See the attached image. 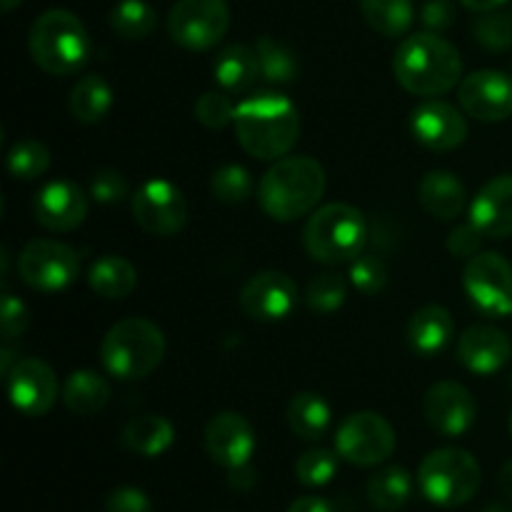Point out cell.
I'll list each match as a JSON object with an SVG mask.
<instances>
[{"label":"cell","mask_w":512,"mask_h":512,"mask_svg":"<svg viewBox=\"0 0 512 512\" xmlns=\"http://www.w3.org/2000/svg\"><path fill=\"white\" fill-rule=\"evenodd\" d=\"M235 138L255 160H275L290 155L300 135V113L295 103L275 90H260L235 105Z\"/></svg>","instance_id":"1"},{"label":"cell","mask_w":512,"mask_h":512,"mask_svg":"<svg viewBox=\"0 0 512 512\" xmlns=\"http://www.w3.org/2000/svg\"><path fill=\"white\" fill-rule=\"evenodd\" d=\"M328 175L310 155H285L265 170L258 188L260 208L280 223H293L318 210Z\"/></svg>","instance_id":"2"},{"label":"cell","mask_w":512,"mask_h":512,"mask_svg":"<svg viewBox=\"0 0 512 512\" xmlns=\"http://www.w3.org/2000/svg\"><path fill=\"white\" fill-rule=\"evenodd\" d=\"M393 73L410 95L435 98L460 85L463 58L458 48L443 35L423 30V33L408 35L395 50Z\"/></svg>","instance_id":"3"},{"label":"cell","mask_w":512,"mask_h":512,"mask_svg":"<svg viewBox=\"0 0 512 512\" xmlns=\"http://www.w3.org/2000/svg\"><path fill=\"white\" fill-rule=\"evenodd\" d=\"M28 50L33 63L48 75H73L88 63V30L70 10H45L30 25Z\"/></svg>","instance_id":"4"},{"label":"cell","mask_w":512,"mask_h":512,"mask_svg":"<svg viewBox=\"0 0 512 512\" xmlns=\"http://www.w3.org/2000/svg\"><path fill=\"white\" fill-rule=\"evenodd\" d=\"M365 215L350 203H328L313 210L303 230V245L318 263H353L368 243Z\"/></svg>","instance_id":"5"},{"label":"cell","mask_w":512,"mask_h":512,"mask_svg":"<svg viewBox=\"0 0 512 512\" xmlns=\"http://www.w3.org/2000/svg\"><path fill=\"white\" fill-rule=\"evenodd\" d=\"M165 358L163 330L148 318H125L105 333L100 343L103 368L118 380H143Z\"/></svg>","instance_id":"6"},{"label":"cell","mask_w":512,"mask_h":512,"mask_svg":"<svg viewBox=\"0 0 512 512\" xmlns=\"http://www.w3.org/2000/svg\"><path fill=\"white\" fill-rule=\"evenodd\" d=\"M418 483L425 498L438 508H460L478 495L483 470L468 450L440 448L425 455Z\"/></svg>","instance_id":"7"},{"label":"cell","mask_w":512,"mask_h":512,"mask_svg":"<svg viewBox=\"0 0 512 512\" xmlns=\"http://www.w3.org/2000/svg\"><path fill=\"white\" fill-rule=\"evenodd\" d=\"M230 28L228 0H175L168 13V33L190 53L213 50Z\"/></svg>","instance_id":"8"},{"label":"cell","mask_w":512,"mask_h":512,"mask_svg":"<svg viewBox=\"0 0 512 512\" xmlns=\"http://www.w3.org/2000/svg\"><path fill=\"white\" fill-rule=\"evenodd\" d=\"M18 275L38 293H60L80 275V255L68 243L53 238H35L18 255Z\"/></svg>","instance_id":"9"},{"label":"cell","mask_w":512,"mask_h":512,"mask_svg":"<svg viewBox=\"0 0 512 512\" xmlns=\"http://www.w3.org/2000/svg\"><path fill=\"white\" fill-rule=\"evenodd\" d=\"M335 453L358 468H373L395 453V430L383 415L360 410L348 415L335 433Z\"/></svg>","instance_id":"10"},{"label":"cell","mask_w":512,"mask_h":512,"mask_svg":"<svg viewBox=\"0 0 512 512\" xmlns=\"http://www.w3.org/2000/svg\"><path fill=\"white\" fill-rule=\"evenodd\" d=\"M463 288L488 318L512 315V265L500 253L480 250L463 270Z\"/></svg>","instance_id":"11"},{"label":"cell","mask_w":512,"mask_h":512,"mask_svg":"<svg viewBox=\"0 0 512 512\" xmlns=\"http://www.w3.org/2000/svg\"><path fill=\"white\" fill-rule=\"evenodd\" d=\"M135 223L150 235L180 233L188 223V200L183 190L165 178H150L133 195Z\"/></svg>","instance_id":"12"},{"label":"cell","mask_w":512,"mask_h":512,"mask_svg":"<svg viewBox=\"0 0 512 512\" xmlns=\"http://www.w3.org/2000/svg\"><path fill=\"white\" fill-rule=\"evenodd\" d=\"M10 403L28 418H43L58 400V375L45 360L20 358L5 375Z\"/></svg>","instance_id":"13"},{"label":"cell","mask_w":512,"mask_h":512,"mask_svg":"<svg viewBox=\"0 0 512 512\" xmlns=\"http://www.w3.org/2000/svg\"><path fill=\"white\" fill-rule=\"evenodd\" d=\"M425 423L445 438H460L478 420V403L465 385L440 380L423 398Z\"/></svg>","instance_id":"14"},{"label":"cell","mask_w":512,"mask_h":512,"mask_svg":"<svg viewBox=\"0 0 512 512\" xmlns=\"http://www.w3.org/2000/svg\"><path fill=\"white\" fill-rule=\"evenodd\" d=\"M298 305V285L283 270H260L240 290V308L260 323L285 320Z\"/></svg>","instance_id":"15"},{"label":"cell","mask_w":512,"mask_h":512,"mask_svg":"<svg viewBox=\"0 0 512 512\" xmlns=\"http://www.w3.org/2000/svg\"><path fill=\"white\" fill-rule=\"evenodd\" d=\"M203 443L210 460L225 470L248 465L258 448V438H255V428L250 425V420L233 410H223L210 418V423L205 425Z\"/></svg>","instance_id":"16"},{"label":"cell","mask_w":512,"mask_h":512,"mask_svg":"<svg viewBox=\"0 0 512 512\" xmlns=\"http://www.w3.org/2000/svg\"><path fill=\"white\" fill-rule=\"evenodd\" d=\"M460 105L483 123H498L512 115V78L500 70H475L460 80Z\"/></svg>","instance_id":"17"},{"label":"cell","mask_w":512,"mask_h":512,"mask_svg":"<svg viewBox=\"0 0 512 512\" xmlns=\"http://www.w3.org/2000/svg\"><path fill=\"white\" fill-rule=\"evenodd\" d=\"M410 130L415 140L435 153H450L468 138L465 115L445 100L428 98L410 113Z\"/></svg>","instance_id":"18"},{"label":"cell","mask_w":512,"mask_h":512,"mask_svg":"<svg viewBox=\"0 0 512 512\" xmlns=\"http://www.w3.org/2000/svg\"><path fill=\"white\" fill-rule=\"evenodd\" d=\"M33 213L50 233H70L88 215V195L73 180H50L35 195Z\"/></svg>","instance_id":"19"},{"label":"cell","mask_w":512,"mask_h":512,"mask_svg":"<svg viewBox=\"0 0 512 512\" xmlns=\"http://www.w3.org/2000/svg\"><path fill=\"white\" fill-rule=\"evenodd\" d=\"M512 340L493 325H473L458 340V363L475 375H495L510 363Z\"/></svg>","instance_id":"20"},{"label":"cell","mask_w":512,"mask_h":512,"mask_svg":"<svg viewBox=\"0 0 512 512\" xmlns=\"http://www.w3.org/2000/svg\"><path fill=\"white\" fill-rule=\"evenodd\" d=\"M470 220L490 240L512 235V175H498L480 188L470 205Z\"/></svg>","instance_id":"21"},{"label":"cell","mask_w":512,"mask_h":512,"mask_svg":"<svg viewBox=\"0 0 512 512\" xmlns=\"http://www.w3.org/2000/svg\"><path fill=\"white\" fill-rule=\"evenodd\" d=\"M455 335V320L443 305H425L415 310L408 323V343L418 355L433 358L448 348Z\"/></svg>","instance_id":"22"},{"label":"cell","mask_w":512,"mask_h":512,"mask_svg":"<svg viewBox=\"0 0 512 512\" xmlns=\"http://www.w3.org/2000/svg\"><path fill=\"white\" fill-rule=\"evenodd\" d=\"M418 200L435 220H455L465 208V185L450 170H430L418 185Z\"/></svg>","instance_id":"23"},{"label":"cell","mask_w":512,"mask_h":512,"mask_svg":"<svg viewBox=\"0 0 512 512\" xmlns=\"http://www.w3.org/2000/svg\"><path fill=\"white\" fill-rule=\"evenodd\" d=\"M215 83L225 93H245L260 78V60L255 45L235 43L220 50L213 63Z\"/></svg>","instance_id":"24"},{"label":"cell","mask_w":512,"mask_h":512,"mask_svg":"<svg viewBox=\"0 0 512 512\" xmlns=\"http://www.w3.org/2000/svg\"><path fill=\"white\" fill-rule=\"evenodd\" d=\"M120 440H123L125 450L140 455V458H158L173 448L175 428L165 415L145 413L125 425Z\"/></svg>","instance_id":"25"},{"label":"cell","mask_w":512,"mask_h":512,"mask_svg":"<svg viewBox=\"0 0 512 512\" xmlns=\"http://www.w3.org/2000/svg\"><path fill=\"white\" fill-rule=\"evenodd\" d=\"M88 285L95 295L105 300H123L138 285V270L123 255H100L88 270Z\"/></svg>","instance_id":"26"},{"label":"cell","mask_w":512,"mask_h":512,"mask_svg":"<svg viewBox=\"0 0 512 512\" xmlns=\"http://www.w3.org/2000/svg\"><path fill=\"white\" fill-rule=\"evenodd\" d=\"M63 403L65 408L80 418L100 413L110 400V385L95 370H75L63 383Z\"/></svg>","instance_id":"27"},{"label":"cell","mask_w":512,"mask_h":512,"mask_svg":"<svg viewBox=\"0 0 512 512\" xmlns=\"http://www.w3.org/2000/svg\"><path fill=\"white\" fill-rule=\"evenodd\" d=\"M285 420H288L290 430L303 440H320L330 428L333 420V410H330L328 400L313 390H303V393L293 395L285 410Z\"/></svg>","instance_id":"28"},{"label":"cell","mask_w":512,"mask_h":512,"mask_svg":"<svg viewBox=\"0 0 512 512\" xmlns=\"http://www.w3.org/2000/svg\"><path fill=\"white\" fill-rule=\"evenodd\" d=\"M68 108L78 123H100L110 113V108H113V88L100 75H85L70 90Z\"/></svg>","instance_id":"29"},{"label":"cell","mask_w":512,"mask_h":512,"mask_svg":"<svg viewBox=\"0 0 512 512\" xmlns=\"http://www.w3.org/2000/svg\"><path fill=\"white\" fill-rule=\"evenodd\" d=\"M413 495V478L400 465H388L368 480V500L380 512H398Z\"/></svg>","instance_id":"30"},{"label":"cell","mask_w":512,"mask_h":512,"mask_svg":"<svg viewBox=\"0 0 512 512\" xmlns=\"http://www.w3.org/2000/svg\"><path fill=\"white\" fill-rule=\"evenodd\" d=\"M365 23L385 38H400L415 20L413 0H358Z\"/></svg>","instance_id":"31"},{"label":"cell","mask_w":512,"mask_h":512,"mask_svg":"<svg viewBox=\"0 0 512 512\" xmlns=\"http://www.w3.org/2000/svg\"><path fill=\"white\" fill-rule=\"evenodd\" d=\"M110 28L125 40H143L158 28V13L148 0H120L110 10Z\"/></svg>","instance_id":"32"},{"label":"cell","mask_w":512,"mask_h":512,"mask_svg":"<svg viewBox=\"0 0 512 512\" xmlns=\"http://www.w3.org/2000/svg\"><path fill=\"white\" fill-rule=\"evenodd\" d=\"M255 50H258L260 60V75H263L268 83L273 85H285L290 80H295L298 75V60H295L293 50L288 45L278 43L270 35H263L255 43Z\"/></svg>","instance_id":"33"},{"label":"cell","mask_w":512,"mask_h":512,"mask_svg":"<svg viewBox=\"0 0 512 512\" xmlns=\"http://www.w3.org/2000/svg\"><path fill=\"white\" fill-rule=\"evenodd\" d=\"M5 163H8V173L15 180H38L40 175L48 173L50 150L40 140H18L5 155Z\"/></svg>","instance_id":"34"},{"label":"cell","mask_w":512,"mask_h":512,"mask_svg":"<svg viewBox=\"0 0 512 512\" xmlns=\"http://www.w3.org/2000/svg\"><path fill=\"white\" fill-rule=\"evenodd\" d=\"M348 298V280L338 273H320L305 288V303L320 315H330L343 308Z\"/></svg>","instance_id":"35"},{"label":"cell","mask_w":512,"mask_h":512,"mask_svg":"<svg viewBox=\"0 0 512 512\" xmlns=\"http://www.w3.org/2000/svg\"><path fill=\"white\" fill-rule=\"evenodd\" d=\"M338 453L328 448H313L303 453L295 463V478L305 485V488H323L338 473Z\"/></svg>","instance_id":"36"},{"label":"cell","mask_w":512,"mask_h":512,"mask_svg":"<svg viewBox=\"0 0 512 512\" xmlns=\"http://www.w3.org/2000/svg\"><path fill=\"white\" fill-rule=\"evenodd\" d=\"M210 190L220 203L238 205L245 203L253 193V178H250L248 168L230 163L215 170L213 178H210Z\"/></svg>","instance_id":"37"},{"label":"cell","mask_w":512,"mask_h":512,"mask_svg":"<svg viewBox=\"0 0 512 512\" xmlns=\"http://www.w3.org/2000/svg\"><path fill=\"white\" fill-rule=\"evenodd\" d=\"M475 40L488 50L512 48V10H490L483 13L473 25Z\"/></svg>","instance_id":"38"},{"label":"cell","mask_w":512,"mask_h":512,"mask_svg":"<svg viewBox=\"0 0 512 512\" xmlns=\"http://www.w3.org/2000/svg\"><path fill=\"white\" fill-rule=\"evenodd\" d=\"M235 105L238 103H233L230 93H225V90H208V93H203L195 100L193 113L200 125L210 130H220L233 123Z\"/></svg>","instance_id":"39"},{"label":"cell","mask_w":512,"mask_h":512,"mask_svg":"<svg viewBox=\"0 0 512 512\" xmlns=\"http://www.w3.org/2000/svg\"><path fill=\"white\" fill-rule=\"evenodd\" d=\"M350 283L363 295H378L388 285V268L380 255L363 253L350 263Z\"/></svg>","instance_id":"40"},{"label":"cell","mask_w":512,"mask_h":512,"mask_svg":"<svg viewBox=\"0 0 512 512\" xmlns=\"http://www.w3.org/2000/svg\"><path fill=\"white\" fill-rule=\"evenodd\" d=\"M90 195L103 205H115L128 195V183L118 170H98L90 180Z\"/></svg>","instance_id":"41"},{"label":"cell","mask_w":512,"mask_h":512,"mask_svg":"<svg viewBox=\"0 0 512 512\" xmlns=\"http://www.w3.org/2000/svg\"><path fill=\"white\" fill-rule=\"evenodd\" d=\"M28 308H25V303L20 298H15V295L5 293L3 298V308H0V328H3V340L5 345L13 343L15 338H20V335L25 333V328H28Z\"/></svg>","instance_id":"42"},{"label":"cell","mask_w":512,"mask_h":512,"mask_svg":"<svg viewBox=\"0 0 512 512\" xmlns=\"http://www.w3.org/2000/svg\"><path fill=\"white\" fill-rule=\"evenodd\" d=\"M483 238L485 235L480 233L478 228H475L473 220H468V223L458 225V228L453 230V233L448 235V250L450 255H455V258H473V255L480 253V245H483Z\"/></svg>","instance_id":"43"},{"label":"cell","mask_w":512,"mask_h":512,"mask_svg":"<svg viewBox=\"0 0 512 512\" xmlns=\"http://www.w3.org/2000/svg\"><path fill=\"white\" fill-rule=\"evenodd\" d=\"M105 512H155L153 503H150L148 495L138 488H115L113 493L105 500Z\"/></svg>","instance_id":"44"},{"label":"cell","mask_w":512,"mask_h":512,"mask_svg":"<svg viewBox=\"0 0 512 512\" xmlns=\"http://www.w3.org/2000/svg\"><path fill=\"white\" fill-rule=\"evenodd\" d=\"M420 20L430 33H443L453 25L455 8L450 0H425L423 10H420Z\"/></svg>","instance_id":"45"},{"label":"cell","mask_w":512,"mask_h":512,"mask_svg":"<svg viewBox=\"0 0 512 512\" xmlns=\"http://www.w3.org/2000/svg\"><path fill=\"white\" fill-rule=\"evenodd\" d=\"M258 483V473H255L253 465H240V468L228 470V485L238 493H248V490L255 488Z\"/></svg>","instance_id":"46"},{"label":"cell","mask_w":512,"mask_h":512,"mask_svg":"<svg viewBox=\"0 0 512 512\" xmlns=\"http://www.w3.org/2000/svg\"><path fill=\"white\" fill-rule=\"evenodd\" d=\"M288 512H338L328 498H318V495H305L290 505Z\"/></svg>","instance_id":"47"},{"label":"cell","mask_w":512,"mask_h":512,"mask_svg":"<svg viewBox=\"0 0 512 512\" xmlns=\"http://www.w3.org/2000/svg\"><path fill=\"white\" fill-rule=\"evenodd\" d=\"M468 10H475V13H490V10L503 8L508 0H460Z\"/></svg>","instance_id":"48"},{"label":"cell","mask_w":512,"mask_h":512,"mask_svg":"<svg viewBox=\"0 0 512 512\" xmlns=\"http://www.w3.org/2000/svg\"><path fill=\"white\" fill-rule=\"evenodd\" d=\"M498 485H500V490L505 493V498L512 500V460H508V463L503 465V470H500Z\"/></svg>","instance_id":"49"},{"label":"cell","mask_w":512,"mask_h":512,"mask_svg":"<svg viewBox=\"0 0 512 512\" xmlns=\"http://www.w3.org/2000/svg\"><path fill=\"white\" fill-rule=\"evenodd\" d=\"M0 3H3V13H13L23 0H0Z\"/></svg>","instance_id":"50"},{"label":"cell","mask_w":512,"mask_h":512,"mask_svg":"<svg viewBox=\"0 0 512 512\" xmlns=\"http://www.w3.org/2000/svg\"><path fill=\"white\" fill-rule=\"evenodd\" d=\"M483 512H512L508 505H500V503H493V505H488V508H485Z\"/></svg>","instance_id":"51"},{"label":"cell","mask_w":512,"mask_h":512,"mask_svg":"<svg viewBox=\"0 0 512 512\" xmlns=\"http://www.w3.org/2000/svg\"><path fill=\"white\" fill-rule=\"evenodd\" d=\"M510 430H512V418H510Z\"/></svg>","instance_id":"52"}]
</instances>
